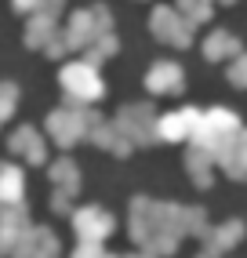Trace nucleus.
<instances>
[{
	"label": "nucleus",
	"instance_id": "1",
	"mask_svg": "<svg viewBox=\"0 0 247 258\" xmlns=\"http://www.w3.org/2000/svg\"><path fill=\"white\" fill-rule=\"evenodd\" d=\"M102 120L95 116V113H87V109H80L77 102H69V106H62V109H55L47 116V131H51V139H55L58 146H73L80 135H87L91 127H98Z\"/></svg>",
	"mask_w": 247,
	"mask_h": 258
},
{
	"label": "nucleus",
	"instance_id": "2",
	"mask_svg": "<svg viewBox=\"0 0 247 258\" xmlns=\"http://www.w3.org/2000/svg\"><path fill=\"white\" fill-rule=\"evenodd\" d=\"M62 88L69 91L73 102H95V98H102L105 84L98 77V66H91V62H69V66H62Z\"/></svg>",
	"mask_w": 247,
	"mask_h": 258
},
{
	"label": "nucleus",
	"instance_id": "3",
	"mask_svg": "<svg viewBox=\"0 0 247 258\" xmlns=\"http://www.w3.org/2000/svg\"><path fill=\"white\" fill-rule=\"evenodd\" d=\"M11 153H19V157H26L29 164H44V139H40V135L37 131H33V127H19V131H15L11 135Z\"/></svg>",
	"mask_w": 247,
	"mask_h": 258
},
{
	"label": "nucleus",
	"instance_id": "4",
	"mask_svg": "<svg viewBox=\"0 0 247 258\" xmlns=\"http://www.w3.org/2000/svg\"><path fill=\"white\" fill-rule=\"evenodd\" d=\"M51 37H55V15H29V22H26V44L29 47H47Z\"/></svg>",
	"mask_w": 247,
	"mask_h": 258
},
{
	"label": "nucleus",
	"instance_id": "5",
	"mask_svg": "<svg viewBox=\"0 0 247 258\" xmlns=\"http://www.w3.org/2000/svg\"><path fill=\"white\" fill-rule=\"evenodd\" d=\"M77 229H84V233H87V244H95L98 233L113 229V218H105L98 208H84V211L77 215Z\"/></svg>",
	"mask_w": 247,
	"mask_h": 258
},
{
	"label": "nucleus",
	"instance_id": "6",
	"mask_svg": "<svg viewBox=\"0 0 247 258\" xmlns=\"http://www.w3.org/2000/svg\"><path fill=\"white\" fill-rule=\"evenodd\" d=\"M146 84H149V91L178 88V84H182V73H178V66H174V62H156V66H153V73L146 77Z\"/></svg>",
	"mask_w": 247,
	"mask_h": 258
},
{
	"label": "nucleus",
	"instance_id": "7",
	"mask_svg": "<svg viewBox=\"0 0 247 258\" xmlns=\"http://www.w3.org/2000/svg\"><path fill=\"white\" fill-rule=\"evenodd\" d=\"M91 139L98 142V146H105V149H116V157H128V149H131V142L124 139V135L113 127V124H98V127H91Z\"/></svg>",
	"mask_w": 247,
	"mask_h": 258
},
{
	"label": "nucleus",
	"instance_id": "8",
	"mask_svg": "<svg viewBox=\"0 0 247 258\" xmlns=\"http://www.w3.org/2000/svg\"><path fill=\"white\" fill-rule=\"evenodd\" d=\"M22 197V175L11 164H0V204Z\"/></svg>",
	"mask_w": 247,
	"mask_h": 258
},
{
	"label": "nucleus",
	"instance_id": "9",
	"mask_svg": "<svg viewBox=\"0 0 247 258\" xmlns=\"http://www.w3.org/2000/svg\"><path fill=\"white\" fill-rule=\"evenodd\" d=\"M51 178H55L62 189H73L77 185V167H73V160H69V157H62V160H55V164H51Z\"/></svg>",
	"mask_w": 247,
	"mask_h": 258
},
{
	"label": "nucleus",
	"instance_id": "10",
	"mask_svg": "<svg viewBox=\"0 0 247 258\" xmlns=\"http://www.w3.org/2000/svg\"><path fill=\"white\" fill-rule=\"evenodd\" d=\"M15 102H19V88H15V84H0V124L11 116Z\"/></svg>",
	"mask_w": 247,
	"mask_h": 258
},
{
	"label": "nucleus",
	"instance_id": "11",
	"mask_svg": "<svg viewBox=\"0 0 247 258\" xmlns=\"http://www.w3.org/2000/svg\"><path fill=\"white\" fill-rule=\"evenodd\" d=\"M11 4H15V11H19V15H40V11H47L44 0H11ZM47 15H51V11H47Z\"/></svg>",
	"mask_w": 247,
	"mask_h": 258
},
{
	"label": "nucleus",
	"instance_id": "12",
	"mask_svg": "<svg viewBox=\"0 0 247 258\" xmlns=\"http://www.w3.org/2000/svg\"><path fill=\"white\" fill-rule=\"evenodd\" d=\"M77 258H105V254H102V251H98L95 244H84V247L77 251Z\"/></svg>",
	"mask_w": 247,
	"mask_h": 258
}]
</instances>
